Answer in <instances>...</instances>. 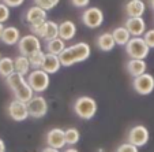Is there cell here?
Wrapping results in <instances>:
<instances>
[{
    "instance_id": "obj_1",
    "label": "cell",
    "mask_w": 154,
    "mask_h": 152,
    "mask_svg": "<svg viewBox=\"0 0 154 152\" xmlns=\"http://www.w3.org/2000/svg\"><path fill=\"white\" fill-rule=\"evenodd\" d=\"M91 53V48L87 43L83 41H79L76 44L70 45V47H66V50L59 55L61 62V66L63 67H71L75 63H81L89 59Z\"/></svg>"
},
{
    "instance_id": "obj_2",
    "label": "cell",
    "mask_w": 154,
    "mask_h": 152,
    "mask_svg": "<svg viewBox=\"0 0 154 152\" xmlns=\"http://www.w3.org/2000/svg\"><path fill=\"white\" fill-rule=\"evenodd\" d=\"M6 84L8 85V88L12 91L15 99L19 102L27 103L30 102V99L33 97V89L29 85L27 79L25 78V76L19 73H12L11 76H8L6 78Z\"/></svg>"
},
{
    "instance_id": "obj_3",
    "label": "cell",
    "mask_w": 154,
    "mask_h": 152,
    "mask_svg": "<svg viewBox=\"0 0 154 152\" xmlns=\"http://www.w3.org/2000/svg\"><path fill=\"white\" fill-rule=\"evenodd\" d=\"M97 102L90 96H79L74 102V111L83 121L93 119L97 114Z\"/></svg>"
},
{
    "instance_id": "obj_4",
    "label": "cell",
    "mask_w": 154,
    "mask_h": 152,
    "mask_svg": "<svg viewBox=\"0 0 154 152\" xmlns=\"http://www.w3.org/2000/svg\"><path fill=\"white\" fill-rule=\"evenodd\" d=\"M150 52V47L146 44L143 37H131L125 45V53L130 59H146Z\"/></svg>"
},
{
    "instance_id": "obj_5",
    "label": "cell",
    "mask_w": 154,
    "mask_h": 152,
    "mask_svg": "<svg viewBox=\"0 0 154 152\" xmlns=\"http://www.w3.org/2000/svg\"><path fill=\"white\" fill-rule=\"evenodd\" d=\"M30 32L44 40L45 43L51 41L53 38L59 37V24L53 22V21H47L41 25H35V26H29Z\"/></svg>"
},
{
    "instance_id": "obj_6",
    "label": "cell",
    "mask_w": 154,
    "mask_h": 152,
    "mask_svg": "<svg viewBox=\"0 0 154 152\" xmlns=\"http://www.w3.org/2000/svg\"><path fill=\"white\" fill-rule=\"evenodd\" d=\"M26 79L35 93L45 92L48 88H49V84H51L49 74L45 73V71L41 70V69H35V70L30 71Z\"/></svg>"
},
{
    "instance_id": "obj_7",
    "label": "cell",
    "mask_w": 154,
    "mask_h": 152,
    "mask_svg": "<svg viewBox=\"0 0 154 152\" xmlns=\"http://www.w3.org/2000/svg\"><path fill=\"white\" fill-rule=\"evenodd\" d=\"M104 12L98 7H87L81 14L82 24L89 29H97L104 24Z\"/></svg>"
},
{
    "instance_id": "obj_8",
    "label": "cell",
    "mask_w": 154,
    "mask_h": 152,
    "mask_svg": "<svg viewBox=\"0 0 154 152\" xmlns=\"http://www.w3.org/2000/svg\"><path fill=\"white\" fill-rule=\"evenodd\" d=\"M18 51H19L20 55L25 56H30L32 53L37 52L41 50V38L37 37L35 34H26L22 36L18 43Z\"/></svg>"
},
{
    "instance_id": "obj_9",
    "label": "cell",
    "mask_w": 154,
    "mask_h": 152,
    "mask_svg": "<svg viewBox=\"0 0 154 152\" xmlns=\"http://www.w3.org/2000/svg\"><path fill=\"white\" fill-rule=\"evenodd\" d=\"M149 138H150V133H149V129L143 125H135L130 129L127 136V141L131 143L132 145H137L138 148L146 145L149 143Z\"/></svg>"
},
{
    "instance_id": "obj_10",
    "label": "cell",
    "mask_w": 154,
    "mask_h": 152,
    "mask_svg": "<svg viewBox=\"0 0 154 152\" xmlns=\"http://www.w3.org/2000/svg\"><path fill=\"white\" fill-rule=\"evenodd\" d=\"M48 102L44 96H33L30 102H27V110H29V115L34 119H40V118L45 117L48 112Z\"/></svg>"
},
{
    "instance_id": "obj_11",
    "label": "cell",
    "mask_w": 154,
    "mask_h": 152,
    "mask_svg": "<svg viewBox=\"0 0 154 152\" xmlns=\"http://www.w3.org/2000/svg\"><path fill=\"white\" fill-rule=\"evenodd\" d=\"M132 88L138 95L147 96L154 91V77L149 73H145L132 79Z\"/></svg>"
},
{
    "instance_id": "obj_12",
    "label": "cell",
    "mask_w": 154,
    "mask_h": 152,
    "mask_svg": "<svg viewBox=\"0 0 154 152\" xmlns=\"http://www.w3.org/2000/svg\"><path fill=\"white\" fill-rule=\"evenodd\" d=\"M7 112H8V117L15 122H23L30 117L29 110H27V103L19 102L17 99L10 102L8 107H7Z\"/></svg>"
},
{
    "instance_id": "obj_13",
    "label": "cell",
    "mask_w": 154,
    "mask_h": 152,
    "mask_svg": "<svg viewBox=\"0 0 154 152\" xmlns=\"http://www.w3.org/2000/svg\"><path fill=\"white\" fill-rule=\"evenodd\" d=\"M47 18H48L47 11L44 8H41V7L35 6V4L33 7H30V8H27L23 14V21L27 26L41 25V24H44V22H47L48 21Z\"/></svg>"
},
{
    "instance_id": "obj_14",
    "label": "cell",
    "mask_w": 154,
    "mask_h": 152,
    "mask_svg": "<svg viewBox=\"0 0 154 152\" xmlns=\"http://www.w3.org/2000/svg\"><path fill=\"white\" fill-rule=\"evenodd\" d=\"M45 143L48 147H52L56 149H61L66 145V130L61 128H53L47 133Z\"/></svg>"
},
{
    "instance_id": "obj_15",
    "label": "cell",
    "mask_w": 154,
    "mask_h": 152,
    "mask_svg": "<svg viewBox=\"0 0 154 152\" xmlns=\"http://www.w3.org/2000/svg\"><path fill=\"white\" fill-rule=\"evenodd\" d=\"M125 29L130 32L132 37H142L146 32V22L142 17L140 18H127L124 22Z\"/></svg>"
},
{
    "instance_id": "obj_16",
    "label": "cell",
    "mask_w": 154,
    "mask_h": 152,
    "mask_svg": "<svg viewBox=\"0 0 154 152\" xmlns=\"http://www.w3.org/2000/svg\"><path fill=\"white\" fill-rule=\"evenodd\" d=\"M146 11V4L143 0H128L124 6L127 18H140Z\"/></svg>"
},
{
    "instance_id": "obj_17",
    "label": "cell",
    "mask_w": 154,
    "mask_h": 152,
    "mask_svg": "<svg viewBox=\"0 0 154 152\" xmlns=\"http://www.w3.org/2000/svg\"><path fill=\"white\" fill-rule=\"evenodd\" d=\"M125 70L132 78H135V77H139L146 73L147 64H146L145 59H130L125 63Z\"/></svg>"
},
{
    "instance_id": "obj_18",
    "label": "cell",
    "mask_w": 154,
    "mask_h": 152,
    "mask_svg": "<svg viewBox=\"0 0 154 152\" xmlns=\"http://www.w3.org/2000/svg\"><path fill=\"white\" fill-rule=\"evenodd\" d=\"M61 66V62L60 58L57 55H52V53H45V58H44L42 62V66H41V70H44L45 73L48 74H55L60 70Z\"/></svg>"
},
{
    "instance_id": "obj_19",
    "label": "cell",
    "mask_w": 154,
    "mask_h": 152,
    "mask_svg": "<svg viewBox=\"0 0 154 152\" xmlns=\"http://www.w3.org/2000/svg\"><path fill=\"white\" fill-rule=\"evenodd\" d=\"M76 34V25L72 21L66 19L59 24V37L64 41H70Z\"/></svg>"
},
{
    "instance_id": "obj_20",
    "label": "cell",
    "mask_w": 154,
    "mask_h": 152,
    "mask_svg": "<svg viewBox=\"0 0 154 152\" xmlns=\"http://www.w3.org/2000/svg\"><path fill=\"white\" fill-rule=\"evenodd\" d=\"M96 44H97V47H98V50H101L102 52H109V51H112L116 47V41H115L112 32L111 33L104 32L97 37Z\"/></svg>"
},
{
    "instance_id": "obj_21",
    "label": "cell",
    "mask_w": 154,
    "mask_h": 152,
    "mask_svg": "<svg viewBox=\"0 0 154 152\" xmlns=\"http://www.w3.org/2000/svg\"><path fill=\"white\" fill-rule=\"evenodd\" d=\"M2 43L6 45H15L20 40V32L15 26H7L4 27L3 34H2Z\"/></svg>"
},
{
    "instance_id": "obj_22",
    "label": "cell",
    "mask_w": 154,
    "mask_h": 152,
    "mask_svg": "<svg viewBox=\"0 0 154 152\" xmlns=\"http://www.w3.org/2000/svg\"><path fill=\"white\" fill-rule=\"evenodd\" d=\"M14 64H15V73H19L22 76H29L32 64L27 56L25 55H19L14 59Z\"/></svg>"
},
{
    "instance_id": "obj_23",
    "label": "cell",
    "mask_w": 154,
    "mask_h": 152,
    "mask_svg": "<svg viewBox=\"0 0 154 152\" xmlns=\"http://www.w3.org/2000/svg\"><path fill=\"white\" fill-rule=\"evenodd\" d=\"M45 50H47V53H52V55L59 56L64 50H66V41L61 40L60 37H56L51 41H47Z\"/></svg>"
},
{
    "instance_id": "obj_24",
    "label": "cell",
    "mask_w": 154,
    "mask_h": 152,
    "mask_svg": "<svg viewBox=\"0 0 154 152\" xmlns=\"http://www.w3.org/2000/svg\"><path fill=\"white\" fill-rule=\"evenodd\" d=\"M112 34H113V38H115V41H116V45H122V47H125L127 43L131 40V37H132V36L130 34V32L125 29V26L115 27Z\"/></svg>"
},
{
    "instance_id": "obj_25",
    "label": "cell",
    "mask_w": 154,
    "mask_h": 152,
    "mask_svg": "<svg viewBox=\"0 0 154 152\" xmlns=\"http://www.w3.org/2000/svg\"><path fill=\"white\" fill-rule=\"evenodd\" d=\"M12 73H15L14 59L8 58V56L2 58V60H0V76L3 77V78H7Z\"/></svg>"
},
{
    "instance_id": "obj_26",
    "label": "cell",
    "mask_w": 154,
    "mask_h": 152,
    "mask_svg": "<svg viewBox=\"0 0 154 152\" xmlns=\"http://www.w3.org/2000/svg\"><path fill=\"white\" fill-rule=\"evenodd\" d=\"M81 140V133L76 128H68L66 130V145H75Z\"/></svg>"
},
{
    "instance_id": "obj_27",
    "label": "cell",
    "mask_w": 154,
    "mask_h": 152,
    "mask_svg": "<svg viewBox=\"0 0 154 152\" xmlns=\"http://www.w3.org/2000/svg\"><path fill=\"white\" fill-rule=\"evenodd\" d=\"M30 60V64H32V67L34 69H41V66H42V62H44V58H45V53H44L42 50L37 51V52L32 53L30 56H27Z\"/></svg>"
},
{
    "instance_id": "obj_28",
    "label": "cell",
    "mask_w": 154,
    "mask_h": 152,
    "mask_svg": "<svg viewBox=\"0 0 154 152\" xmlns=\"http://www.w3.org/2000/svg\"><path fill=\"white\" fill-rule=\"evenodd\" d=\"M33 2H34L35 6L44 8L45 11H49V10L55 8V7L57 6L60 0H33Z\"/></svg>"
},
{
    "instance_id": "obj_29",
    "label": "cell",
    "mask_w": 154,
    "mask_h": 152,
    "mask_svg": "<svg viewBox=\"0 0 154 152\" xmlns=\"http://www.w3.org/2000/svg\"><path fill=\"white\" fill-rule=\"evenodd\" d=\"M10 18V7L6 3L0 2V24H4Z\"/></svg>"
},
{
    "instance_id": "obj_30",
    "label": "cell",
    "mask_w": 154,
    "mask_h": 152,
    "mask_svg": "<svg viewBox=\"0 0 154 152\" xmlns=\"http://www.w3.org/2000/svg\"><path fill=\"white\" fill-rule=\"evenodd\" d=\"M116 152H139V149H138L137 145H132L131 143L127 141V143H124V144L117 147Z\"/></svg>"
},
{
    "instance_id": "obj_31",
    "label": "cell",
    "mask_w": 154,
    "mask_h": 152,
    "mask_svg": "<svg viewBox=\"0 0 154 152\" xmlns=\"http://www.w3.org/2000/svg\"><path fill=\"white\" fill-rule=\"evenodd\" d=\"M142 37H143V40L146 41V44L150 47V50L151 48H154V29L146 30L145 34H143Z\"/></svg>"
},
{
    "instance_id": "obj_32",
    "label": "cell",
    "mask_w": 154,
    "mask_h": 152,
    "mask_svg": "<svg viewBox=\"0 0 154 152\" xmlns=\"http://www.w3.org/2000/svg\"><path fill=\"white\" fill-rule=\"evenodd\" d=\"M70 3L76 8H85V7L89 6L90 0H70Z\"/></svg>"
},
{
    "instance_id": "obj_33",
    "label": "cell",
    "mask_w": 154,
    "mask_h": 152,
    "mask_svg": "<svg viewBox=\"0 0 154 152\" xmlns=\"http://www.w3.org/2000/svg\"><path fill=\"white\" fill-rule=\"evenodd\" d=\"M3 3H6L10 8H15V7H20L25 3V0H3Z\"/></svg>"
},
{
    "instance_id": "obj_34",
    "label": "cell",
    "mask_w": 154,
    "mask_h": 152,
    "mask_svg": "<svg viewBox=\"0 0 154 152\" xmlns=\"http://www.w3.org/2000/svg\"><path fill=\"white\" fill-rule=\"evenodd\" d=\"M41 152H59V149L52 148V147H45V148H44Z\"/></svg>"
},
{
    "instance_id": "obj_35",
    "label": "cell",
    "mask_w": 154,
    "mask_h": 152,
    "mask_svg": "<svg viewBox=\"0 0 154 152\" xmlns=\"http://www.w3.org/2000/svg\"><path fill=\"white\" fill-rule=\"evenodd\" d=\"M0 152H6V144L2 138H0Z\"/></svg>"
},
{
    "instance_id": "obj_36",
    "label": "cell",
    "mask_w": 154,
    "mask_h": 152,
    "mask_svg": "<svg viewBox=\"0 0 154 152\" xmlns=\"http://www.w3.org/2000/svg\"><path fill=\"white\" fill-rule=\"evenodd\" d=\"M63 152H79L76 148H74V147H70V148H67V149H64Z\"/></svg>"
},
{
    "instance_id": "obj_37",
    "label": "cell",
    "mask_w": 154,
    "mask_h": 152,
    "mask_svg": "<svg viewBox=\"0 0 154 152\" xmlns=\"http://www.w3.org/2000/svg\"><path fill=\"white\" fill-rule=\"evenodd\" d=\"M149 6H150V8L154 11V0H149Z\"/></svg>"
},
{
    "instance_id": "obj_38",
    "label": "cell",
    "mask_w": 154,
    "mask_h": 152,
    "mask_svg": "<svg viewBox=\"0 0 154 152\" xmlns=\"http://www.w3.org/2000/svg\"><path fill=\"white\" fill-rule=\"evenodd\" d=\"M3 30H4V25L0 24V38H2V34H3Z\"/></svg>"
},
{
    "instance_id": "obj_39",
    "label": "cell",
    "mask_w": 154,
    "mask_h": 152,
    "mask_svg": "<svg viewBox=\"0 0 154 152\" xmlns=\"http://www.w3.org/2000/svg\"><path fill=\"white\" fill-rule=\"evenodd\" d=\"M0 60H2V55H0Z\"/></svg>"
},
{
    "instance_id": "obj_40",
    "label": "cell",
    "mask_w": 154,
    "mask_h": 152,
    "mask_svg": "<svg viewBox=\"0 0 154 152\" xmlns=\"http://www.w3.org/2000/svg\"><path fill=\"white\" fill-rule=\"evenodd\" d=\"M0 2H3V0H0Z\"/></svg>"
}]
</instances>
